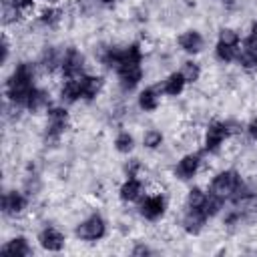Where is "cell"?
<instances>
[{"label":"cell","instance_id":"obj_1","mask_svg":"<svg viewBox=\"0 0 257 257\" xmlns=\"http://www.w3.org/2000/svg\"><path fill=\"white\" fill-rule=\"evenodd\" d=\"M38 62L32 60H20L14 64L12 72L8 74L6 82H4V100L18 104V106H26L28 96L32 94V90L38 86L36 84V76H38ZM26 110V108H24Z\"/></svg>","mask_w":257,"mask_h":257},{"label":"cell","instance_id":"obj_2","mask_svg":"<svg viewBox=\"0 0 257 257\" xmlns=\"http://www.w3.org/2000/svg\"><path fill=\"white\" fill-rule=\"evenodd\" d=\"M243 131H245V126H243L241 120H235V118H225V120L215 118L203 131V139H201V145L203 147H201V151L205 155H219L221 149H223V145L231 137L241 135Z\"/></svg>","mask_w":257,"mask_h":257},{"label":"cell","instance_id":"obj_3","mask_svg":"<svg viewBox=\"0 0 257 257\" xmlns=\"http://www.w3.org/2000/svg\"><path fill=\"white\" fill-rule=\"evenodd\" d=\"M70 128V114L66 110L64 104H52L46 110V124L42 131V143L50 149L58 147L66 135V131Z\"/></svg>","mask_w":257,"mask_h":257},{"label":"cell","instance_id":"obj_4","mask_svg":"<svg viewBox=\"0 0 257 257\" xmlns=\"http://www.w3.org/2000/svg\"><path fill=\"white\" fill-rule=\"evenodd\" d=\"M108 223L100 213H90L74 225V237L84 243H98L106 237Z\"/></svg>","mask_w":257,"mask_h":257},{"label":"cell","instance_id":"obj_5","mask_svg":"<svg viewBox=\"0 0 257 257\" xmlns=\"http://www.w3.org/2000/svg\"><path fill=\"white\" fill-rule=\"evenodd\" d=\"M243 177L237 169H221L213 175L211 183H209V193L229 201L233 197V193L237 191V187L241 185Z\"/></svg>","mask_w":257,"mask_h":257},{"label":"cell","instance_id":"obj_6","mask_svg":"<svg viewBox=\"0 0 257 257\" xmlns=\"http://www.w3.org/2000/svg\"><path fill=\"white\" fill-rule=\"evenodd\" d=\"M167 209H169V203H167L165 193L161 191L145 195L139 201V215L149 223H159L167 215Z\"/></svg>","mask_w":257,"mask_h":257},{"label":"cell","instance_id":"obj_7","mask_svg":"<svg viewBox=\"0 0 257 257\" xmlns=\"http://www.w3.org/2000/svg\"><path fill=\"white\" fill-rule=\"evenodd\" d=\"M86 72V56L76 46H66L62 50L60 60V76L64 78H78Z\"/></svg>","mask_w":257,"mask_h":257},{"label":"cell","instance_id":"obj_8","mask_svg":"<svg viewBox=\"0 0 257 257\" xmlns=\"http://www.w3.org/2000/svg\"><path fill=\"white\" fill-rule=\"evenodd\" d=\"M28 201H30V197L24 191H20V189H6L2 193V205H0L2 207V215L10 217V219H16V217L24 215L26 209H28Z\"/></svg>","mask_w":257,"mask_h":257},{"label":"cell","instance_id":"obj_9","mask_svg":"<svg viewBox=\"0 0 257 257\" xmlns=\"http://www.w3.org/2000/svg\"><path fill=\"white\" fill-rule=\"evenodd\" d=\"M203 165V151L201 153H185L173 167V177L177 181H193Z\"/></svg>","mask_w":257,"mask_h":257},{"label":"cell","instance_id":"obj_10","mask_svg":"<svg viewBox=\"0 0 257 257\" xmlns=\"http://www.w3.org/2000/svg\"><path fill=\"white\" fill-rule=\"evenodd\" d=\"M36 241L46 253H60L66 247V235L56 225H44L38 231Z\"/></svg>","mask_w":257,"mask_h":257},{"label":"cell","instance_id":"obj_11","mask_svg":"<svg viewBox=\"0 0 257 257\" xmlns=\"http://www.w3.org/2000/svg\"><path fill=\"white\" fill-rule=\"evenodd\" d=\"M207 221H209V217L205 215V211L201 207H185V211L181 215V229L187 235L197 237L205 229Z\"/></svg>","mask_w":257,"mask_h":257},{"label":"cell","instance_id":"obj_12","mask_svg":"<svg viewBox=\"0 0 257 257\" xmlns=\"http://www.w3.org/2000/svg\"><path fill=\"white\" fill-rule=\"evenodd\" d=\"M177 46H179L185 54L197 56V54H201L203 48H205V36H203L201 30H197V28H187V30H183V32L177 36Z\"/></svg>","mask_w":257,"mask_h":257},{"label":"cell","instance_id":"obj_13","mask_svg":"<svg viewBox=\"0 0 257 257\" xmlns=\"http://www.w3.org/2000/svg\"><path fill=\"white\" fill-rule=\"evenodd\" d=\"M64 16L66 12L60 4H44L36 14V22L46 30H56L64 22Z\"/></svg>","mask_w":257,"mask_h":257},{"label":"cell","instance_id":"obj_14","mask_svg":"<svg viewBox=\"0 0 257 257\" xmlns=\"http://www.w3.org/2000/svg\"><path fill=\"white\" fill-rule=\"evenodd\" d=\"M78 84H80L82 100L84 102H92V100H96L100 96V92L104 88V76L84 72L82 76H78Z\"/></svg>","mask_w":257,"mask_h":257},{"label":"cell","instance_id":"obj_15","mask_svg":"<svg viewBox=\"0 0 257 257\" xmlns=\"http://www.w3.org/2000/svg\"><path fill=\"white\" fill-rule=\"evenodd\" d=\"M145 197V183L141 177H126L118 185V199L122 203H139Z\"/></svg>","mask_w":257,"mask_h":257},{"label":"cell","instance_id":"obj_16","mask_svg":"<svg viewBox=\"0 0 257 257\" xmlns=\"http://www.w3.org/2000/svg\"><path fill=\"white\" fill-rule=\"evenodd\" d=\"M245 72H257V40H253L251 36H247L245 40H241L239 46V54L235 60Z\"/></svg>","mask_w":257,"mask_h":257},{"label":"cell","instance_id":"obj_17","mask_svg":"<svg viewBox=\"0 0 257 257\" xmlns=\"http://www.w3.org/2000/svg\"><path fill=\"white\" fill-rule=\"evenodd\" d=\"M161 86L159 84H151V86H145L139 96H137V106L143 110V112H155L159 110L161 106Z\"/></svg>","mask_w":257,"mask_h":257},{"label":"cell","instance_id":"obj_18","mask_svg":"<svg viewBox=\"0 0 257 257\" xmlns=\"http://www.w3.org/2000/svg\"><path fill=\"white\" fill-rule=\"evenodd\" d=\"M60 60H62V50L56 46H44L40 56H38V68L46 74L60 72Z\"/></svg>","mask_w":257,"mask_h":257},{"label":"cell","instance_id":"obj_19","mask_svg":"<svg viewBox=\"0 0 257 257\" xmlns=\"http://www.w3.org/2000/svg\"><path fill=\"white\" fill-rule=\"evenodd\" d=\"M52 106V96H50V90L42 88V86H36L32 90V94L28 96V102H26V112L30 114H40V112H46L48 108Z\"/></svg>","mask_w":257,"mask_h":257},{"label":"cell","instance_id":"obj_20","mask_svg":"<svg viewBox=\"0 0 257 257\" xmlns=\"http://www.w3.org/2000/svg\"><path fill=\"white\" fill-rule=\"evenodd\" d=\"M0 253L2 255H12V257H30L34 253L28 237L24 235H14L10 237L2 247H0Z\"/></svg>","mask_w":257,"mask_h":257},{"label":"cell","instance_id":"obj_21","mask_svg":"<svg viewBox=\"0 0 257 257\" xmlns=\"http://www.w3.org/2000/svg\"><path fill=\"white\" fill-rule=\"evenodd\" d=\"M78 100H82L78 78H64L58 88V102L64 106H70V104H76Z\"/></svg>","mask_w":257,"mask_h":257},{"label":"cell","instance_id":"obj_22","mask_svg":"<svg viewBox=\"0 0 257 257\" xmlns=\"http://www.w3.org/2000/svg\"><path fill=\"white\" fill-rule=\"evenodd\" d=\"M159 86H161V92H163L165 96L177 98L179 94H183V90H185V86H187V80L183 78V74H181L179 70H175V72L167 74V76L159 82Z\"/></svg>","mask_w":257,"mask_h":257},{"label":"cell","instance_id":"obj_23","mask_svg":"<svg viewBox=\"0 0 257 257\" xmlns=\"http://www.w3.org/2000/svg\"><path fill=\"white\" fill-rule=\"evenodd\" d=\"M26 20V12L20 10L12 0H4L2 2V24L4 28L8 26H18Z\"/></svg>","mask_w":257,"mask_h":257},{"label":"cell","instance_id":"obj_24","mask_svg":"<svg viewBox=\"0 0 257 257\" xmlns=\"http://www.w3.org/2000/svg\"><path fill=\"white\" fill-rule=\"evenodd\" d=\"M213 54H215V60H217V62H221V64H231V62L237 60L239 46H231V44L217 42L215 48H213Z\"/></svg>","mask_w":257,"mask_h":257},{"label":"cell","instance_id":"obj_25","mask_svg":"<svg viewBox=\"0 0 257 257\" xmlns=\"http://www.w3.org/2000/svg\"><path fill=\"white\" fill-rule=\"evenodd\" d=\"M135 145H137L135 143V137L128 131H118L116 137H114V141H112V147H114V151L118 155H131L135 151Z\"/></svg>","mask_w":257,"mask_h":257},{"label":"cell","instance_id":"obj_26","mask_svg":"<svg viewBox=\"0 0 257 257\" xmlns=\"http://www.w3.org/2000/svg\"><path fill=\"white\" fill-rule=\"evenodd\" d=\"M179 72L183 74V78L187 80V84H195V82L201 78L203 68H201V62L189 58V60H185V62L181 64V70H179Z\"/></svg>","mask_w":257,"mask_h":257},{"label":"cell","instance_id":"obj_27","mask_svg":"<svg viewBox=\"0 0 257 257\" xmlns=\"http://www.w3.org/2000/svg\"><path fill=\"white\" fill-rule=\"evenodd\" d=\"M165 143V133L161 128H147L143 133V147L147 151H157Z\"/></svg>","mask_w":257,"mask_h":257},{"label":"cell","instance_id":"obj_28","mask_svg":"<svg viewBox=\"0 0 257 257\" xmlns=\"http://www.w3.org/2000/svg\"><path fill=\"white\" fill-rule=\"evenodd\" d=\"M223 207H225V199H221V197H217V195H213V193H209L207 191V197H205V203H203V211H205V215L209 217V219H213V217H217L221 211H223Z\"/></svg>","mask_w":257,"mask_h":257},{"label":"cell","instance_id":"obj_29","mask_svg":"<svg viewBox=\"0 0 257 257\" xmlns=\"http://www.w3.org/2000/svg\"><path fill=\"white\" fill-rule=\"evenodd\" d=\"M241 34L237 28H231V26H223L219 28L217 32V42H223V44H231V46H241Z\"/></svg>","mask_w":257,"mask_h":257},{"label":"cell","instance_id":"obj_30","mask_svg":"<svg viewBox=\"0 0 257 257\" xmlns=\"http://www.w3.org/2000/svg\"><path fill=\"white\" fill-rule=\"evenodd\" d=\"M102 4L98 0H76V10H78V16H84V18H92L98 14V8Z\"/></svg>","mask_w":257,"mask_h":257},{"label":"cell","instance_id":"obj_31","mask_svg":"<svg viewBox=\"0 0 257 257\" xmlns=\"http://www.w3.org/2000/svg\"><path fill=\"white\" fill-rule=\"evenodd\" d=\"M207 197V191H203L201 187H191L185 195V207H203Z\"/></svg>","mask_w":257,"mask_h":257},{"label":"cell","instance_id":"obj_32","mask_svg":"<svg viewBox=\"0 0 257 257\" xmlns=\"http://www.w3.org/2000/svg\"><path fill=\"white\" fill-rule=\"evenodd\" d=\"M40 189H42L40 177H38L36 173H28V175L24 177V187H22V191H24L28 197H34V195L40 193Z\"/></svg>","mask_w":257,"mask_h":257},{"label":"cell","instance_id":"obj_33","mask_svg":"<svg viewBox=\"0 0 257 257\" xmlns=\"http://www.w3.org/2000/svg\"><path fill=\"white\" fill-rule=\"evenodd\" d=\"M141 171H143L141 159H128L124 163V177H141Z\"/></svg>","mask_w":257,"mask_h":257},{"label":"cell","instance_id":"obj_34","mask_svg":"<svg viewBox=\"0 0 257 257\" xmlns=\"http://www.w3.org/2000/svg\"><path fill=\"white\" fill-rule=\"evenodd\" d=\"M155 253V249H151L147 243H143V241H139L133 249H131V255H135V257H143V255H153Z\"/></svg>","mask_w":257,"mask_h":257},{"label":"cell","instance_id":"obj_35","mask_svg":"<svg viewBox=\"0 0 257 257\" xmlns=\"http://www.w3.org/2000/svg\"><path fill=\"white\" fill-rule=\"evenodd\" d=\"M10 48H12V44H10L8 32H4L2 34V64H6L10 60Z\"/></svg>","mask_w":257,"mask_h":257},{"label":"cell","instance_id":"obj_36","mask_svg":"<svg viewBox=\"0 0 257 257\" xmlns=\"http://www.w3.org/2000/svg\"><path fill=\"white\" fill-rule=\"evenodd\" d=\"M245 133L251 141H257V116H253L247 124H245Z\"/></svg>","mask_w":257,"mask_h":257},{"label":"cell","instance_id":"obj_37","mask_svg":"<svg viewBox=\"0 0 257 257\" xmlns=\"http://www.w3.org/2000/svg\"><path fill=\"white\" fill-rule=\"evenodd\" d=\"M20 10H24V12H30V10H34V6H36V0H12Z\"/></svg>","mask_w":257,"mask_h":257},{"label":"cell","instance_id":"obj_38","mask_svg":"<svg viewBox=\"0 0 257 257\" xmlns=\"http://www.w3.org/2000/svg\"><path fill=\"white\" fill-rule=\"evenodd\" d=\"M223 6H225L227 10H235V8L239 6V0H223Z\"/></svg>","mask_w":257,"mask_h":257},{"label":"cell","instance_id":"obj_39","mask_svg":"<svg viewBox=\"0 0 257 257\" xmlns=\"http://www.w3.org/2000/svg\"><path fill=\"white\" fill-rule=\"evenodd\" d=\"M249 36L253 38V40H257V20L251 24V30H249Z\"/></svg>","mask_w":257,"mask_h":257},{"label":"cell","instance_id":"obj_40","mask_svg":"<svg viewBox=\"0 0 257 257\" xmlns=\"http://www.w3.org/2000/svg\"><path fill=\"white\" fill-rule=\"evenodd\" d=\"M102 6H112V4H116V2H120V0H98Z\"/></svg>","mask_w":257,"mask_h":257}]
</instances>
